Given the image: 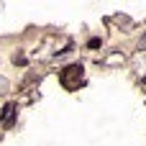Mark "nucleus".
<instances>
[{"label":"nucleus","mask_w":146,"mask_h":146,"mask_svg":"<svg viewBox=\"0 0 146 146\" xmlns=\"http://www.w3.org/2000/svg\"><path fill=\"white\" fill-rule=\"evenodd\" d=\"M13 118H15V105H5V113H3V123L5 126H13Z\"/></svg>","instance_id":"f03ea898"},{"label":"nucleus","mask_w":146,"mask_h":146,"mask_svg":"<svg viewBox=\"0 0 146 146\" xmlns=\"http://www.w3.org/2000/svg\"><path fill=\"white\" fill-rule=\"evenodd\" d=\"M100 46V38H90V49H98Z\"/></svg>","instance_id":"7ed1b4c3"},{"label":"nucleus","mask_w":146,"mask_h":146,"mask_svg":"<svg viewBox=\"0 0 146 146\" xmlns=\"http://www.w3.org/2000/svg\"><path fill=\"white\" fill-rule=\"evenodd\" d=\"M82 72H85L82 64H69V67H64V69L59 72L62 87H64V90H77V87L85 82V74H82Z\"/></svg>","instance_id":"f257e3e1"}]
</instances>
